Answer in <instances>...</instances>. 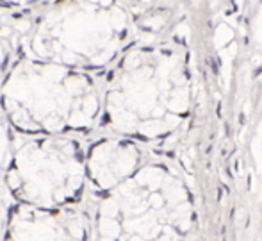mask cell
<instances>
[{
  "mask_svg": "<svg viewBox=\"0 0 262 241\" xmlns=\"http://www.w3.org/2000/svg\"><path fill=\"white\" fill-rule=\"evenodd\" d=\"M138 150L125 139L100 136L86 145L88 195H100L134 173Z\"/></svg>",
  "mask_w": 262,
  "mask_h": 241,
  "instance_id": "obj_5",
  "label": "cell"
},
{
  "mask_svg": "<svg viewBox=\"0 0 262 241\" xmlns=\"http://www.w3.org/2000/svg\"><path fill=\"white\" fill-rule=\"evenodd\" d=\"M0 241H91L86 207H38L6 204Z\"/></svg>",
  "mask_w": 262,
  "mask_h": 241,
  "instance_id": "obj_4",
  "label": "cell"
},
{
  "mask_svg": "<svg viewBox=\"0 0 262 241\" xmlns=\"http://www.w3.org/2000/svg\"><path fill=\"white\" fill-rule=\"evenodd\" d=\"M4 222H6V196L4 193H0V239L4 232Z\"/></svg>",
  "mask_w": 262,
  "mask_h": 241,
  "instance_id": "obj_9",
  "label": "cell"
},
{
  "mask_svg": "<svg viewBox=\"0 0 262 241\" xmlns=\"http://www.w3.org/2000/svg\"><path fill=\"white\" fill-rule=\"evenodd\" d=\"M13 136H14L13 129L9 127L7 120L4 118L2 111H0V175H2V170H4V166H6L7 155H9ZM0 193H2V188H0Z\"/></svg>",
  "mask_w": 262,
  "mask_h": 241,
  "instance_id": "obj_7",
  "label": "cell"
},
{
  "mask_svg": "<svg viewBox=\"0 0 262 241\" xmlns=\"http://www.w3.org/2000/svg\"><path fill=\"white\" fill-rule=\"evenodd\" d=\"M13 57H14L13 43H11L9 36L6 34V31L0 27V79H2L4 72L7 70V66H9Z\"/></svg>",
  "mask_w": 262,
  "mask_h": 241,
  "instance_id": "obj_8",
  "label": "cell"
},
{
  "mask_svg": "<svg viewBox=\"0 0 262 241\" xmlns=\"http://www.w3.org/2000/svg\"><path fill=\"white\" fill-rule=\"evenodd\" d=\"M0 111L14 134L90 136L102 111L97 75L14 54L0 79Z\"/></svg>",
  "mask_w": 262,
  "mask_h": 241,
  "instance_id": "obj_2",
  "label": "cell"
},
{
  "mask_svg": "<svg viewBox=\"0 0 262 241\" xmlns=\"http://www.w3.org/2000/svg\"><path fill=\"white\" fill-rule=\"evenodd\" d=\"M50 2L54 0H0V20L7 16L31 13V11L39 9Z\"/></svg>",
  "mask_w": 262,
  "mask_h": 241,
  "instance_id": "obj_6",
  "label": "cell"
},
{
  "mask_svg": "<svg viewBox=\"0 0 262 241\" xmlns=\"http://www.w3.org/2000/svg\"><path fill=\"white\" fill-rule=\"evenodd\" d=\"M14 54L97 73L116 59L128 38L120 0H54L0 20Z\"/></svg>",
  "mask_w": 262,
  "mask_h": 241,
  "instance_id": "obj_1",
  "label": "cell"
},
{
  "mask_svg": "<svg viewBox=\"0 0 262 241\" xmlns=\"http://www.w3.org/2000/svg\"><path fill=\"white\" fill-rule=\"evenodd\" d=\"M0 188L11 202L38 207H84L86 143L79 136L14 134Z\"/></svg>",
  "mask_w": 262,
  "mask_h": 241,
  "instance_id": "obj_3",
  "label": "cell"
}]
</instances>
